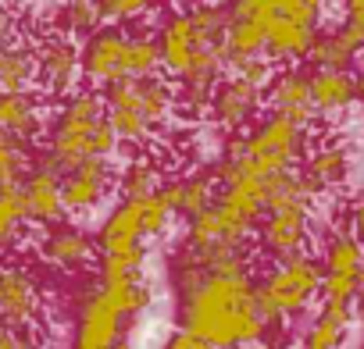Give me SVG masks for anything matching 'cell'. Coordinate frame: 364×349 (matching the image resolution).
I'll return each instance as SVG.
<instances>
[{
	"label": "cell",
	"instance_id": "32",
	"mask_svg": "<svg viewBox=\"0 0 364 349\" xmlns=\"http://www.w3.org/2000/svg\"><path fill=\"white\" fill-rule=\"evenodd\" d=\"M33 153L29 143H18L11 135H0V186H18V179L26 174Z\"/></svg>",
	"mask_w": 364,
	"mask_h": 349
},
{
	"label": "cell",
	"instance_id": "16",
	"mask_svg": "<svg viewBox=\"0 0 364 349\" xmlns=\"http://www.w3.org/2000/svg\"><path fill=\"white\" fill-rule=\"evenodd\" d=\"M114 189V167L107 160H82L61 171V200L65 214H90L97 211Z\"/></svg>",
	"mask_w": 364,
	"mask_h": 349
},
{
	"label": "cell",
	"instance_id": "37",
	"mask_svg": "<svg viewBox=\"0 0 364 349\" xmlns=\"http://www.w3.org/2000/svg\"><path fill=\"white\" fill-rule=\"evenodd\" d=\"M343 15H350V18H360V22H364V0H343Z\"/></svg>",
	"mask_w": 364,
	"mask_h": 349
},
{
	"label": "cell",
	"instance_id": "21",
	"mask_svg": "<svg viewBox=\"0 0 364 349\" xmlns=\"http://www.w3.org/2000/svg\"><path fill=\"white\" fill-rule=\"evenodd\" d=\"M264 107L272 114H282L296 125H311L314 121V104H311V86H307V72H279L272 75V82L264 86Z\"/></svg>",
	"mask_w": 364,
	"mask_h": 349
},
{
	"label": "cell",
	"instance_id": "30",
	"mask_svg": "<svg viewBox=\"0 0 364 349\" xmlns=\"http://www.w3.org/2000/svg\"><path fill=\"white\" fill-rule=\"evenodd\" d=\"M97 8L104 26H139L161 8V0H97Z\"/></svg>",
	"mask_w": 364,
	"mask_h": 349
},
{
	"label": "cell",
	"instance_id": "14",
	"mask_svg": "<svg viewBox=\"0 0 364 349\" xmlns=\"http://www.w3.org/2000/svg\"><path fill=\"white\" fill-rule=\"evenodd\" d=\"M43 317V289L22 264H0V328L33 331Z\"/></svg>",
	"mask_w": 364,
	"mask_h": 349
},
{
	"label": "cell",
	"instance_id": "24",
	"mask_svg": "<svg viewBox=\"0 0 364 349\" xmlns=\"http://www.w3.org/2000/svg\"><path fill=\"white\" fill-rule=\"evenodd\" d=\"M164 179H168V174H164V167H161L157 157H150V153H136V157L125 160L122 171H114V189H118L122 200H132V196H154V193H161Z\"/></svg>",
	"mask_w": 364,
	"mask_h": 349
},
{
	"label": "cell",
	"instance_id": "33",
	"mask_svg": "<svg viewBox=\"0 0 364 349\" xmlns=\"http://www.w3.org/2000/svg\"><path fill=\"white\" fill-rule=\"evenodd\" d=\"M161 349H218V345H211L208 338H200V335H193V331H186V328H175V331L164 338Z\"/></svg>",
	"mask_w": 364,
	"mask_h": 349
},
{
	"label": "cell",
	"instance_id": "28",
	"mask_svg": "<svg viewBox=\"0 0 364 349\" xmlns=\"http://www.w3.org/2000/svg\"><path fill=\"white\" fill-rule=\"evenodd\" d=\"M357 54L360 50H353L343 36H339V29H328V33H318V40H314V47H311V61L318 65V68H350L353 61H357Z\"/></svg>",
	"mask_w": 364,
	"mask_h": 349
},
{
	"label": "cell",
	"instance_id": "35",
	"mask_svg": "<svg viewBox=\"0 0 364 349\" xmlns=\"http://www.w3.org/2000/svg\"><path fill=\"white\" fill-rule=\"evenodd\" d=\"M0 349H33V338H29V331L0 328Z\"/></svg>",
	"mask_w": 364,
	"mask_h": 349
},
{
	"label": "cell",
	"instance_id": "26",
	"mask_svg": "<svg viewBox=\"0 0 364 349\" xmlns=\"http://www.w3.org/2000/svg\"><path fill=\"white\" fill-rule=\"evenodd\" d=\"M350 317H353V306H328V303H321L318 317L311 321V328L304 335V349H339L343 338H346Z\"/></svg>",
	"mask_w": 364,
	"mask_h": 349
},
{
	"label": "cell",
	"instance_id": "31",
	"mask_svg": "<svg viewBox=\"0 0 364 349\" xmlns=\"http://www.w3.org/2000/svg\"><path fill=\"white\" fill-rule=\"evenodd\" d=\"M58 26L65 36H90L97 26H104L97 0H65L58 11Z\"/></svg>",
	"mask_w": 364,
	"mask_h": 349
},
{
	"label": "cell",
	"instance_id": "5",
	"mask_svg": "<svg viewBox=\"0 0 364 349\" xmlns=\"http://www.w3.org/2000/svg\"><path fill=\"white\" fill-rule=\"evenodd\" d=\"M304 150H307V128L282 114H268L257 118L247 132H240V139H232L222 150L215 164V179H222V174H257L264 182H275L300 167Z\"/></svg>",
	"mask_w": 364,
	"mask_h": 349
},
{
	"label": "cell",
	"instance_id": "15",
	"mask_svg": "<svg viewBox=\"0 0 364 349\" xmlns=\"http://www.w3.org/2000/svg\"><path fill=\"white\" fill-rule=\"evenodd\" d=\"M82 82V65H79V43L65 33H54L36 43V86L61 100L75 93Z\"/></svg>",
	"mask_w": 364,
	"mask_h": 349
},
{
	"label": "cell",
	"instance_id": "7",
	"mask_svg": "<svg viewBox=\"0 0 364 349\" xmlns=\"http://www.w3.org/2000/svg\"><path fill=\"white\" fill-rule=\"evenodd\" d=\"M150 306V289L143 278L129 282H97L75 314L72 349H132L125 331L132 317Z\"/></svg>",
	"mask_w": 364,
	"mask_h": 349
},
{
	"label": "cell",
	"instance_id": "25",
	"mask_svg": "<svg viewBox=\"0 0 364 349\" xmlns=\"http://www.w3.org/2000/svg\"><path fill=\"white\" fill-rule=\"evenodd\" d=\"M36 89V47L11 40L0 43V93Z\"/></svg>",
	"mask_w": 364,
	"mask_h": 349
},
{
	"label": "cell",
	"instance_id": "12",
	"mask_svg": "<svg viewBox=\"0 0 364 349\" xmlns=\"http://www.w3.org/2000/svg\"><path fill=\"white\" fill-rule=\"evenodd\" d=\"M321 264V303L328 306H353L364 275V246L353 232H332L325 243Z\"/></svg>",
	"mask_w": 364,
	"mask_h": 349
},
{
	"label": "cell",
	"instance_id": "9",
	"mask_svg": "<svg viewBox=\"0 0 364 349\" xmlns=\"http://www.w3.org/2000/svg\"><path fill=\"white\" fill-rule=\"evenodd\" d=\"M314 189L304 182L300 171H289L272 182L264 211L257 218V250L268 260H286L307 253L311 243V218H314Z\"/></svg>",
	"mask_w": 364,
	"mask_h": 349
},
{
	"label": "cell",
	"instance_id": "11",
	"mask_svg": "<svg viewBox=\"0 0 364 349\" xmlns=\"http://www.w3.org/2000/svg\"><path fill=\"white\" fill-rule=\"evenodd\" d=\"M171 221H175V214H171V207H168V200L161 193L122 200L118 207H111V214L100 221V228L93 236L97 253L146 250V243L157 239L161 232H168Z\"/></svg>",
	"mask_w": 364,
	"mask_h": 349
},
{
	"label": "cell",
	"instance_id": "6",
	"mask_svg": "<svg viewBox=\"0 0 364 349\" xmlns=\"http://www.w3.org/2000/svg\"><path fill=\"white\" fill-rule=\"evenodd\" d=\"M100 100H104V114H107V125H111L114 139L132 143V146L150 143L178 114L175 86L161 72L143 75V79L111 82V86L100 89Z\"/></svg>",
	"mask_w": 364,
	"mask_h": 349
},
{
	"label": "cell",
	"instance_id": "2",
	"mask_svg": "<svg viewBox=\"0 0 364 349\" xmlns=\"http://www.w3.org/2000/svg\"><path fill=\"white\" fill-rule=\"evenodd\" d=\"M222 33H225V8L218 0H193L186 8H171L161 15L154 43L161 72H168L175 86L178 111L190 114L208 111L211 93L225 75Z\"/></svg>",
	"mask_w": 364,
	"mask_h": 349
},
{
	"label": "cell",
	"instance_id": "4",
	"mask_svg": "<svg viewBox=\"0 0 364 349\" xmlns=\"http://www.w3.org/2000/svg\"><path fill=\"white\" fill-rule=\"evenodd\" d=\"M225 18L250 26L264 57L275 61H304L321 33L325 0H225Z\"/></svg>",
	"mask_w": 364,
	"mask_h": 349
},
{
	"label": "cell",
	"instance_id": "34",
	"mask_svg": "<svg viewBox=\"0 0 364 349\" xmlns=\"http://www.w3.org/2000/svg\"><path fill=\"white\" fill-rule=\"evenodd\" d=\"M18 40V15L8 0H0V43H11Z\"/></svg>",
	"mask_w": 364,
	"mask_h": 349
},
{
	"label": "cell",
	"instance_id": "40",
	"mask_svg": "<svg viewBox=\"0 0 364 349\" xmlns=\"http://www.w3.org/2000/svg\"><path fill=\"white\" fill-rule=\"evenodd\" d=\"M360 317H364V299H360Z\"/></svg>",
	"mask_w": 364,
	"mask_h": 349
},
{
	"label": "cell",
	"instance_id": "39",
	"mask_svg": "<svg viewBox=\"0 0 364 349\" xmlns=\"http://www.w3.org/2000/svg\"><path fill=\"white\" fill-rule=\"evenodd\" d=\"M243 349H272V345H264V342H257V345H243Z\"/></svg>",
	"mask_w": 364,
	"mask_h": 349
},
{
	"label": "cell",
	"instance_id": "19",
	"mask_svg": "<svg viewBox=\"0 0 364 349\" xmlns=\"http://www.w3.org/2000/svg\"><path fill=\"white\" fill-rule=\"evenodd\" d=\"M215 193H218V179H215V167H197V171H186V174H175V179H164L161 186V196L168 200L171 214L190 221L193 214L208 211L215 204Z\"/></svg>",
	"mask_w": 364,
	"mask_h": 349
},
{
	"label": "cell",
	"instance_id": "18",
	"mask_svg": "<svg viewBox=\"0 0 364 349\" xmlns=\"http://www.w3.org/2000/svg\"><path fill=\"white\" fill-rule=\"evenodd\" d=\"M40 257L50 267H58V271H82L90 260H97V243H93V236L82 225L61 218L54 225H43Z\"/></svg>",
	"mask_w": 364,
	"mask_h": 349
},
{
	"label": "cell",
	"instance_id": "13",
	"mask_svg": "<svg viewBox=\"0 0 364 349\" xmlns=\"http://www.w3.org/2000/svg\"><path fill=\"white\" fill-rule=\"evenodd\" d=\"M264 111V86L257 82H247L240 75H222V82L215 86L211 93V104H208V118L215 128H222L225 135H240L247 132Z\"/></svg>",
	"mask_w": 364,
	"mask_h": 349
},
{
	"label": "cell",
	"instance_id": "22",
	"mask_svg": "<svg viewBox=\"0 0 364 349\" xmlns=\"http://www.w3.org/2000/svg\"><path fill=\"white\" fill-rule=\"evenodd\" d=\"M43 121H47V111L33 89L0 93V135H11L18 143H36L43 132Z\"/></svg>",
	"mask_w": 364,
	"mask_h": 349
},
{
	"label": "cell",
	"instance_id": "8",
	"mask_svg": "<svg viewBox=\"0 0 364 349\" xmlns=\"http://www.w3.org/2000/svg\"><path fill=\"white\" fill-rule=\"evenodd\" d=\"M79 65L82 79L93 89L161 72L154 33H143L136 26H97L90 36H82Z\"/></svg>",
	"mask_w": 364,
	"mask_h": 349
},
{
	"label": "cell",
	"instance_id": "41",
	"mask_svg": "<svg viewBox=\"0 0 364 349\" xmlns=\"http://www.w3.org/2000/svg\"><path fill=\"white\" fill-rule=\"evenodd\" d=\"M360 349H364V345H360Z\"/></svg>",
	"mask_w": 364,
	"mask_h": 349
},
{
	"label": "cell",
	"instance_id": "38",
	"mask_svg": "<svg viewBox=\"0 0 364 349\" xmlns=\"http://www.w3.org/2000/svg\"><path fill=\"white\" fill-rule=\"evenodd\" d=\"M357 93L364 96V68H360V79H357Z\"/></svg>",
	"mask_w": 364,
	"mask_h": 349
},
{
	"label": "cell",
	"instance_id": "17",
	"mask_svg": "<svg viewBox=\"0 0 364 349\" xmlns=\"http://www.w3.org/2000/svg\"><path fill=\"white\" fill-rule=\"evenodd\" d=\"M18 196L26 204L29 225H54L65 218V200H61V171L47 167L43 160H29L26 174L18 179Z\"/></svg>",
	"mask_w": 364,
	"mask_h": 349
},
{
	"label": "cell",
	"instance_id": "10",
	"mask_svg": "<svg viewBox=\"0 0 364 349\" xmlns=\"http://www.w3.org/2000/svg\"><path fill=\"white\" fill-rule=\"evenodd\" d=\"M318 292H321V264L311 253L275 260L257 278V303L272 324H282L304 314L318 299Z\"/></svg>",
	"mask_w": 364,
	"mask_h": 349
},
{
	"label": "cell",
	"instance_id": "36",
	"mask_svg": "<svg viewBox=\"0 0 364 349\" xmlns=\"http://www.w3.org/2000/svg\"><path fill=\"white\" fill-rule=\"evenodd\" d=\"M353 236L364 246V200H357V207H353Z\"/></svg>",
	"mask_w": 364,
	"mask_h": 349
},
{
	"label": "cell",
	"instance_id": "3",
	"mask_svg": "<svg viewBox=\"0 0 364 349\" xmlns=\"http://www.w3.org/2000/svg\"><path fill=\"white\" fill-rule=\"evenodd\" d=\"M114 150H118V139L107 125L100 93L75 89L61 96L58 107L47 114L36 160H43L54 171H68L82 160H107Z\"/></svg>",
	"mask_w": 364,
	"mask_h": 349
},
{
	"label": "cell",
	"instance_id": "1",
	"mask_svg": "<svg viewBox=\"0 0 364 349\" xmlns=\"http://www.w3.org/2000/svg\"><path fill=\"white\" fill-rule=\"evenodd\" d=\"M171 285L178 328L208 338L218 349L257 345L275 328L257 303V278L247 250L190 253L178 246L171 257Z\"/></svg>",
	"mask_w": 364,
	"mask_h": 349
},
{
	"label": "cell",
	"instance_id": "23",
	"mask_svg": "<svg viewBox=\"0 0 364 349\" xmlns=\"http://www.w3.org/2000/svg\"><path fill=\"white\" fill-rule=\"evenodd\" d=\"M307 86H311V104L314 114H336L346 111L360 93H357V79L350 75V68H318L307 72Z\"/></svg>",
	"mask_w": 364,
	"mask_h": 349
},
{
	"label": "cell",
	"instance_id": "27",
	"mask_svg": "<svg viewBox=\"0 0 364 349\" xmlns=\"http://www.w3.org/2000/svg\"><path fill=\"white\" fill-rule=\"evenodd\" d=\"M26 228H29V214L18 196V186H0V253L18 246Z\"/></svg>",
	"mask_w": 364,
	"mask_h": 349
},
{
	"label": "cell",
	"instance_id": "20",
	"mask_svg": "<svg viewBox=\"0 0 364 349\" xmlns=\"http://www.w3.org/2000/svg\"><path fill=\"white\" fill-rule=\"evenodd\" d=\"M350 164H353L350 146L339 143V139H325L314 150H304L300 174L314 193H328V189H336L350 179Z\"/></svg>",
	"mask_w": 364,
	"mask_h": 349
},
{
	"label": "cell",
	"instance_id": "29",
	"mask_svg": "<svg viewBox=\"0 0 364 349\" xmlns=\"http://www.w3.org/2000/svg\"><path fill=\"white\" fill-rule=\"evenodd\" d=\"M146 250H125V253H97V282H129L143 278Z\"/></svg>",
	"mask_w": 364,
	"mask_h": 349
}]
</instances>
